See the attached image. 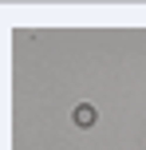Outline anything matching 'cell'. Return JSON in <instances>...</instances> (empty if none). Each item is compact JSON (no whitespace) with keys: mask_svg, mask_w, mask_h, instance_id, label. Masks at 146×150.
Here are the masks:
<instances>
[{"mask_svg":"<svg viewBox=\"0 0 146 150\" xmlns=\"http://www.w3.org/2000/svg\"><path fill=\"white\" fill-rule=\"evenodd\" d=\"M71 119H75V127H91V122H95V107L91 103H79L75 111H71Z\"/></svg>","mask_w":146,"mask_h":150,"instance_id":"6da1fadb","label":"cell"}]
</instances>
